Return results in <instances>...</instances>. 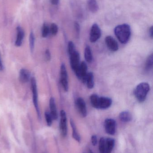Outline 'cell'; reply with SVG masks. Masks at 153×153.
Here are the masks:
<instances>
[{"label":"cell","instance_id":"obj_1","mask_svg":"<svg viewBox=\"0 0 153 153\" xmlns=\"http://www.w3.org/2000/svg\"><path fill=\"white\" fill-rule=\"evenodd\" d=\"M114 32L119 42L122 44L127 43L131 36V27L128 24H123L115 27Z\"/></svg>","mask_w":153,"mask_h":153},{"label":"cell","instance_id":"obj_2","mask_svg":"<svg viewBox=\"0 0 153 153\" xmlns=\"http://www.w3.org/2000/svg\"><path fill=\"white\" fill-rule=\"evenodd\" d=\"M150 86L147 82H142L137 86L134 91V94L138 102H143L150 91Z\"/></svg>","mask_w":153,"mask_h":153},{"label":"cell","instance_id":"obj_3","mask_svg":"<svg viewBox=\"0 0 153 153\" xmlns=\"http://www.w3.org/2000/svg\"><path fill=\"white\" fill-rule=\"evenodd\" d=\"M31 89L32 91V98H33V103L36 108V111L37 113L38 117L39 119H41L40 111L38 106V92L37 89V82L36 79L34 77H32L31 80Z\"/></svg>","mask_w":153,"mask_h":153},{"label":"cell","instance_id":"obj_4","mask_svg":"<svg viewBox=\"0 0 153 153\" xmlns=\"http://www.w3.org/2000/svg\"><path fill=\"white\" fill-rule=\"evenodd\" d=\"M60 82L63 89L65 91H67L69 89L68 74L66 67L64 64H62L60 68Z\"/></svg>","mask_w":153,"mask_h":153},{"label":"cell","instance_id":"obj_5","mask_svg":"<svg viewBox=\"0 0 153 153\" xmlns=\"http://www.w3.org/2000/svg\"><path fill=\"white\" fill-rule=\"evenodd\" d=\"M104 127L107 134L111 135L115 134L116 128V120L111 118L106 119L104 122Z\"/></svg>","mask_w":153,"mask_h":153},{"label":"cell","instance_id":"obj_6","mask_svg":"<svg viewBox=\"0 0 153 153\" xmlns=\"http://www.w3.org/2000/svg\"><path fill=\"white\" fill-rule=\"evenodd\" d=\"M102 35V31L99 25L94 23L92 26L90 33V41L92 43H95L98 41Z\"/></svg>","mask_w":153,"mask_h":153},{"label":"cell","instance_id":"obj_7","mask_svg":"<svg viewBox=\"0 0 153 153\" xmlns=\"http://www.w3.org/2000/svg\"><path fill=\"white\" fill-rule=\"evenodd\" d=\"M67 120L66 113L64 110L60 111V120L59 124L60 132L63 137L66 136L67 133Z\"/></svg>","mask_w":153,"mask_h":153},{"label":"cell","instance_id":"obj_8","mask_svg":"<svg viewBox=\"0 0 153 153\" xmlns=\"http://www.w3.org/2000/svg\"><path fill=\"white\" fill-rule=\"evenodd\" d=\"M87 64L84 62H81L80 63L79 67L75 71V73L76 76L80 80H81L83 82H84L87 73Z\"/></svg>","mask_w":153,"mask_h":153},{"label":"cell","instance_id":"obj_9","mask_svg":"<svg viewBox=\"0 0 153 153\" xmlns=\"http://www.w3.org/2000/svg\"><path fill=\"white\" fill-rule=\"evenodd\" d=\"M70 62L71 68L73 71H75L79 67L80 63V55L79 52L75 50L74 53L70 55Z\"/></svg>","mask_w":153,"mask_h":153},{"label":"cell","instance_id":"obj_10","mask_svg":"<svg viewBox=\"0 0 153 153\" xmlns=\"http://www.w3.org/2000/svg\"><path fill=\"white\" fill-rule=\"evenodd\" d=\"M112 103V100L109 97H99L98 109H106L108 108L111 106Z\"/></svg>","mask_w":153,"mask_h":153},{"label":"cell","instance_id":"obj_11","mask_svg":"<svg viewBox=\"0 0 153 153\" xmlns=\"http://www.w3.org/2000/svg\"><path fill=\"white\" fill-rule=\"evenodd\" d=\"M76 105L81 116L85 117L87 115L86 103L83 98L79 97L76 100Z\"/></svg>","mask_w":153,"mask_h":153},{"label":"cell","instance_id":"obj_12","mask_svg":"<svg viewBox=\"0 0 153 153\" xmlns=\"http://www.w3.org/2000/svg\"><path fill=\"white\" fill-rule=\"evenodd\" d=\"M105 43L109 49L113 52L118 51L119 45L117 41L110 36H107L105 38Z\"/></svg>","mask_w":153,"mask_h":153},{"label":"cell","instance_id":"obj_13","mask_svg":"<svg viewBox=\"0 0 153 153\" xmlns=\"http://www.w3.org/2000/svg\"><path fill=\"white\" fill-rule=\"evenodd\" d=\"M49 108L50 114L54 120H57L58 118V114L54 98H50L49 100Z\"/></svg>","mask_w":153,"mask_h":153},{"label":"cell","instance_id":"obj_14","mask_svg":"<svg viewBox=\"0 0 153 153\" xmlns=\"http://www.w3.org/2000/svg\"><path fill=\"white\" fill-rule=\"evenodd\" d=\"M24 37V30L20 27L19 26L17 27V37L15 43V45L16 46L20 47L21 45Z\"/></svg>","mask_w":153,"mask_h":153},{"label":"cell","instance_id":"obj_15","mask_svg":"<svg viewBox=\"0 0 153 153\" xmlns=\"http://www.w3.org/2000/svg\"><path fill=\"white\" fill-rule=\"evenodd\" d=\"M106 153H111L115 144V139L110 137L105 138Z\"/></svg>","mask_w":153,"mask_h":153},{"label":"cell","instance_id":"obj_16","mask_svg":"<svg viewBox=\"0 0 153 153\" xmlns=\"http://www.w3.org/2000/svg\"><path fill=\"white\" fill-rule=\"evenodd\" d=\"M83 83L86 84L89 89H91L93 88L94 86V76L93 73L89 72L87 73Z\"/></svg>","mask_w":153,"mask_h":153},{"label":"cell","instance_id":"obj_17","mask_svg":"<svg viewBox=\"0 0 153 153\" xmlns=\"http://www.w3.org/2000/svg\"><path fill=\"white\" fill-rule=\"evenodd\" d=\"M29 72L28 70L25 69H22L19 72V80L22 83H25L28 82L30 79Z\"/></svg>","mask_w":153,"mask_h":153},{"label":"cell","instance_id":"obj_18","mask_svg":"<svg viewBox=\"0 0 153 153\" xmlns=\"http://www.w3.org/2000/svg\"><path fill=\"white\" fill-rule=\"evenodd\" d=\"M119 118L122 122H129L132 120V115L129 111H122L119 114Z\"/></svg>","mask_w":153,"mask_h":153},{"label":"cell","instance_id":"obj_19","mask_svg":"<svg viewBox=\"0 0 153 153\" xmlns=\"http://www.w3.org/2000/svg\"><path fill=\"white\" fill-rule=\"evenodd\" d=\"M70 124H71V126L72 128V137L75 141L80 143L81 142V138L80 134L78 133L76 129V126L75 124L72 120L71 119L70 120Z\"/></svg>","mask_w":153,"mask_h":153},{"label":"cell","instance_id":"obj_20","mask_svg":"<svg viewBox=\"0 0 153 153\" xmlns=\"http://www.w3.org/2000/svg\"><path fill=\"white\" fill-rule=\"evenodd\" d=\"M88 8L91 12L95 13L99 10V7L96 0H88Z\"/></svg>","mask_w":153,"mask_h":153},{"label":"cell","instance_id":"obj_21","mask_svg":"<svg viewBox=\"0 0 153 153\" xmlns=\"http://www.w3.org/2000/svg\"><path fill=\"white\" fill-rule=\"evenodd\" d=\"M84 58L86 62L88 63H91L93 59V54L92 53L91 49L89 46H86L84 49Z\"/></svg>","mask_w":153,"mask_h":153},{"label":"cell","instance_id":"obj_22","mask_svg":"<svg viewBox=\"0 0 153 153\" xmlns=\"http://www.w3.org/2000/svg\"><path fill=\"white\" fill-rule=\"evenodd\" d=\"M153 54L149 56L148 58L146 60V63L145 70L147 71H151L153 68Z\"/></svg>","mask_w":153,"mask_h":153},{"label":"cell","instance_id":"obj_23","mask_svg":"<svg viewBox=\"0 0 153 153\" xmlns=\"http://www.w3.org/2000/svg\"><path fill=\"white\" fill-rule=\"evenodd\" d=\"M99 97L97 94H93L90 96V102L92 106L95 108L98 109V101H99Z\"/></svg>","mask_w":153,"mask_h":153},{"label":"cell","instance_id":"obj_24","mask_svg":"<svg viewBox=\"0 0 153 153\" xmlns=\"http://www.w3.org/2000/svg\"><path fill=\"white\" fill-rule=\"evenodd\" d=\"M105 142V137H101L100 139L99 143V150L100 153H106Z\"/></svg>","mask_w":153,"mask_h":153},{"label":"cell","instance_id":"obj_25","mask_svg":"<svg viewBox=\"0 0 153 153\" xmlns=\"http://www.w3.org/2000/svg\"><path fill=\"white\" fill-rule=\"evenodd\" d=\"M29 40V45L31 51L32 52L33 50H34L35 41V36H34L33 32H31L30 34Z\"/></svg>","mask_w":153,"mask_h":153},{"label":"cell","instance_id":"obj_26","mask_svg":"<svg viewBox=\"0 0 153 153\" xmlns=\"http://www.w3.org/2000/svg\"><path fill=\"white\" fill-rule=\"evenodd\" d=\"M50 32L49 27L47 24H44L42 27V36L43 37L46 38L48 36Z\"/></svg>","mask_w":153,"mask_h":153},{"label":"cell","instance_id":"obj_27","mask_svg":"<svg viewBox=\"0 0 153 153\" xmlns=\"http://www.w3.org/2000/svg\"><path fill=\"white\" fill-rule=\"evenodd\" d=\"M45 115L47 125L48 126H51L53 120L52 119L51 115H50V113L48 112V111H46Z\"/></svg>","mask_w":153,"mask_h":153},{"label":"cell","instance_id":"obj_28","mask_svg":"<svg viewBox=\"0 0 153 153\" xmlns=\"http://www.w3.org/2000/svg\"><path fill=\"white\" fill-rule=\"evenodd\" d=\"M49 30L52 35L53 36H55L58 32V27L55 23H52Z\"/></svg>","mask_w":153,"mask_h":153},{"label":"cell","instance_id":"obj_29","mask_svg":"<svg viewBox=\"0 0 153 153\" xmlns=\"http://www.w3.org/2000/svg\"><path fill=\"white\" fill-rule=\"evenodd\" d=\"M75 46L73 42L70 41L68 44V52L69 55L75 51Z\"/></svg>","mask_w":153,"mask_h":153},{"label":"cell","instance_id":"obj_30","mask_svg":"<svg viewBox=\"0 0 153 153\" xmlns=\"http://www.w3.org/2000/svg\"><path fill=\"white\" fill-rule=\"evenodd\" d=\"M91 143L93 146H95L98 143V138L96 135H93L91 137Z\"/></svg>","mask_w":153,"mask_h":153},{"label":"cell","instance_id":"obj_31","mask_svg":"<svg viewBox=\"0 0 153 153\" xmlns=\"http://www.w3.org/2000/svg\"><path fill=\"white\" fill-rule=\"evenodd\" d=\"M75 28L76 31V35L79 36L80 33V26L78 22H75L74 24Z\"/></svg>","mask_w":153,"mask_h":153},{"label":"cell","instance_id":"obj_32","mask_svg":"<svg viewBox=\"0 0 153 153\" xmlns=\"http://www.w3.org/2000/svg\"><path fill=\"white\" fill-rule=\"evenodd\" d=\"M45 57H46V59L47 61H50L51 59V54H50V51L49 49L46 50V52H45Z\"/></svg>","mask_w":153,"mask_h":153},{"label":"cell","instance_id":"obj_33","mask_svg":"<svg viewBox=\"0 0 153 153\" xmlns=\"http://www.w3.org/2000/svg\"><path fill=\"white\" fill-rule=\"evenodd\" d=\"M149 34H150V37L152 38H153V26L150 27V29H149Z\"/></svg>","mask_w":153,"mask_h":153},{"label":"cell","instance_id":"obj_34","mask_svg":"<svg viewBox=\"0 0 153 153\" xmlns=\"http://www.w3.org/2000/svg\"><path fill=\"white\" fill-rule=\"evenodd\" d=\"M51 3L54 5H57L59 3V0H51Z\"/></svg>","mask_w":153,"mask_h":153},{"label":"cell","instance_id":"obj_35","mask_svg":"<svg viewBox=\"0 0 153 153\" xmlns=\"http://www.w3.org/2000/svg\"><path fill=\"white\" fill-rule=\"evenodd\" d=\"M3 70V65L1 60V56H0V71H2Z\"/></svg>","mask_w":153,"mask_h":153},{"label":"cell","instance_id":"obj_36","mask_svg":"<svg viewBox=\"0 0 153 153\" xmlns=\"http://www.w3.org/2000/svg\"><path fill=\"white\" fill-rule=\"evenodd\" d=\"M89 153H94L91 150H89Z\"/></svg>","mask_w":153,"mask_h":153}]
</instances>
